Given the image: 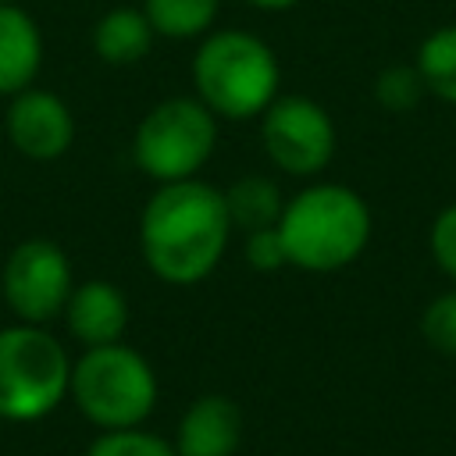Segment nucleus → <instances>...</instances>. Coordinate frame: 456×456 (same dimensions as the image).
Listing matches in <instances>:
<instances>
[{
	"instance_id": "obj_1",
	"label": "nucleus",
	"mask_w": 456,
	"mask_h": 456,
	"mask_svg": "<svg viewBox=\"0 0 456 456\" xmlns=\"http://www.w3.org/2000/svg\"><path fill=\"white\" fill-rule=\"evenodd\" d=\"M232 221L224 192L203 178L167 182L139 214V249L153 278L167 285H200L228 253Z\"/></svg>"
},
{
	"instance_id": "obj_2",
	"label": "nucleus",
	"mask_w": 456,
	"mask_h": 456,
	"mask_svg": "<svg viewBox=\"0 0 456 456\" xmlns=\"http://www.w3.org/2000/svg\"><path fill=\"white\" fill-rule=\"evenodd\" d=\"M278 235L292 267L314 274L342 271L370 242V207L349 185L314 182L285 200Z\"/></svg>"
},
{
	"instance_id": "obj_3",
	"label": "nucleus",
	"mask_w": 456,
	"mask_h": 456,
	"mask_svg": "<svg viewBox=\"0 0 456 456\" xmlns=\"http://www.w3.org/2000/svg\"><path fill=\"white\" fill-rule=\"evenodd\" d=\"M192 96L217 121L260 118L281 86V64L274 50L246 28H210L189 64Z\"/></svg>"
},
{
	"instance_id": "obj_4",
	"label": "nucleus",
	"mask_w": 456,
	"mask_h": 456,
	"mask_svg": "<svg viewBox=\"0 0 456 456\" xmlns=\"http://www.w3.org/2000/svg\"><path fill=\"white\" fill-rule=\"evenodd\" d=\"M157 392L160 388L150 360L125 342L93 346L71 360L68 399L100 431L142 428L157 406Z\"/></svg>"
},
{
	"instance_id": "obj_5",
	"label": "nucleus",
	"mask_w": 456,
	"mask_h": 456,
	"mask_svg": "<svg viewBox=\"0 0 456 456\" xmlns=\"http://www.w3.org/2000/svg\"><path fill=\"white\" fill-rule=\"evenodd\" d=\"M71 360L53 331L39 324L0 328V420L32 424L68 399Z\"/></svg>"
},
{
	"instance_id": "obj_6",
	"label": "nucleus",
	"mask_w": 456,
	"mask_h": 456,
	"mask_svg": "<svg viewBox=\"0 0 456 456\" xmlns=\"http://www.w3.org/2000/svg\"><path fill=\"white\" fill-rule=\"evenodd\" d=\"M217 146V118L196 96H167L142 114L132 135L135 167L157 185L200 178Z\"/></svg>"
},
{
	"instance_id": "obj_7",
	"label": "nucleus",
	"mask_w": 456,
	"mask_h": 456,
	"mask_svg": "<svg viewBox=\"0 0 456 456\" xmlns=\"http://www.w3.org/2000/svg\"><path fill=\"white\" fill-rule=\"evenodd\" d=\"M71 289V260L53 239H21L0 267L4 303L21 324L46 328L50 321H57L64 314Z\"/></svg>"
},
{
	"instance_id": "obj_8",
	"label": "nucleus",
	"mask_w": 456,
	"mask_h": 456,
	"mask_svg": "<svg viewBox=\"0 0 456 456\" xmlns=\"http://www.w3.org/2000/svg\"><path fill=\"white\" fill-rule=\"evenodd\" d=\"M260 142L278 171L292 178H314L335 157V121L317 100L278 93L260 114Z\"/></svg>"
},
{
	"instance_id": "obj_9",
	"label": "nucleus",
	"mask_w": 456,
	"mask_h": 456,
	"mask_svg": "<svg viewBox=\"0 0 456 456\" xmlns=\"http://www.w3.org/2000/svg\"><path fill=\"white\" fill-rule=\"evenodd\" d=\"M4 132H7V142L21 157L46 164V160H57L71 150L75 114L57 93L28 86V89H21L7 100Z\"/></svg>"
},
{
	"instance_id": "obj_10",
	"label": "nucleus",
	"mask_w": 456,
	"mask_h": 456,
	"mask_svg": "<svg viewBox=\"0 0 456 456\" xmlns=\"http://www.w3.org/2000/svg\"><path fill=\"white\" fill-rule=\"evenodd\" d=\"M61 317L68 324V335L82 349L110 346V342H121L128 328V299L114 281L86 278V281H75Z\"/></svg>"
},
{
	"instance_id": "obj_11",
	"label": "nucleus",
	"mask_w": 456,
	"mask_h": 456,
	"mask_svg": "<svg viewBox=\"0 0 456 456\" xmlns=\"http://www.w3.org/2000/svg\"><path fill=\"white\" fill-rule=\"evenodd\" d=\"M239 442H242L239 403L210 392L185 406L171 445L178 456H235Z\"/></svg>"
},
{
	"instance_id": "obj_12",
	"label": "nucleus",
	"mask_w": 456,
	"mask_h": 456,
	"mask_svg": "<svg viewBox=\"0 0 456 456\" xmlns=\"http://www.w3.org/2000/svg\"><path fill=\"white\" fill-rule=\"evenodd\" d=\"M43 68V32L18 4H0V96L28 89Z\"/></svg>"
},
{
	"instance_id": "obj_13",
	"label": "nucleus",
	"mask_w": 456,
	"mask_h": 456,
	"mask_svg": "<svg viewBox=\"0 0 456 456\" xmlns=\"http://www.w3.org/2000/svg\"><path fill=\"white\" fill-rule=\"evenodd\" d=\"M153 28L142 7H110L93 25V53L110 68L139 64L153 46Z\"/></svg>"
},
{
	"instance_id": "obj_14",
	"label": "nucleus",
	"mask_w": 456,
	"mask_h": 456,
	"mask_svg": "<svg viewBox=\"0 0 456 456\" xmlns=\"http://www.w3.org/2000/svg\"><path fill=\"white\" fill-rule=\"evenodd\" d=\"M221 192H224L228 221L242 235L256 232V228H274L281 210H285V196H281L278 182L267 178V175H242Z\"/></svg>"
},
{
	"instance_id": "obj_15",
	"label": "nucleus",
	"mask_w": 456,
	"mask_h": 456,
	"mask_svg": "<svg viewBox=\"0 0 456 456\" xmlns=\"http://www.w3.org/2000/svg\"><path fill=\"white\" fill-rule=\"evenodd\" d=\"M142 14L153 28V36L160 39H203L217 14H221V0H142Z\"/></svg>"
},
{
	"instance_id": "obj_16",
	"label": "nucleus",
	"mask_w": 456,
	"mask_h": 456,
	"mask_svg": "<svg viewBox=\"0 0 456 456\" xmlns=\"http://www.w3.org/2000/svg\"><path fill=\"white\" fill-rule=\"evenodd\" d=\"M413 64L428 93H435L445 103H456V21L428 32Z\"/></svg>"
},
{
	"instance_id": "obj_17",
	"label": "nucleus",
	"mask_w": 456,
	"mask_h": 456,
	"mask_svg": "<svg viewBox=\"0 0 456 456\" xmlns=\"http://www.w3.org/2000/svg\"><path fill=\"white\" fill-rule=\"evenodd\" d=\"M86 456H178L175 445L146 428H121V431H100Z\"/></svg>"
},
{
	"instance_id": "obj_18",
	"label": "nucleus",
	"mask_w": 456,
	"mask_h": 456,
	"mask_svg": "<svg viewBox=\"0 0 456 456\" xmlns=\"http://www.w3.org/2000/svg\"><path fill=\"white\" fill-rule=\"evenodd\" d=\"M424 78L417 71V64H392L374 78V100L378 107H385L388 114H406L420 103L424 96Z\"/></svg>"
},
{
	"instance_id": "obj_19",
	"label": "nucleus",
	"mask_w": 456,
	"mask_h": 456,
	"mask_svg": "<svg viewBox=\"0 0 456 456\" xmlns=\"http://www.w3.org/2000/svg\"><path fill=\"white\" fill-rule=\"evenodd\" d=\"M420 335L424 342L442 353V356H456V289L435 296L424 314H420Z\"/></svg>"
},
{
	"instance_id": "obj_20",
	"label": "nucleus",
	"mask_w": 456,
	"mask_h": 456,
	"mask_svg": "<svg viewBox=\"0 0 456 456\" xmlns=\"http://www.w3.org/2000/svg\"><path fill=\"white\" fill-rule=\"evenodd\" d=\"M428 246H431L438 271L456 285V203H449L435 214L431 232H428Z\"/></svg>"
},
{
	"instance_id": "obj_21",
	"label": "nucleus",
	"mask_w": 456,
	"mask_h": 456,
	"mask_svg": "<svg viewBox=\"0 0 456 456\" xmlns=\"http://www.w3.org/2000/svg\"><path fill=\"white\" fill-rule=\"evenodd\" d=\"M242 256H246V264H249L253 271H281V267H289L285 246H281V235H278V224H274V228L246 232Z\"/></svg>"
},
{
	"instance_id": "obj_22",
	"label": "nucleus",
	"mask_w": 456,
	"mask_h": 456,
	"mask_svg": "<svg viewBox=\"0 0 456 456\" xmlns=\"http://www.w3.org/2000/svg\"><path fill=\"white\" fill-rule=\"evenodd\" d=\"M249 7H256V11H271V14H278V11H292L299 0H246Z\"/></svg>"
},
{
	"instance_id": "obj_23",
	"label": "nucleus",
	"mask_w": 456,
	"mask_h": 456,
	"mask_svg": "<svg viewBox=\"0 0 456 456\" xmlns=\"http://www.w3.org/2000/svg\"><path fill=\"white\" fill-rule=\"evenodd\" d=\"M0 4H18V0H0Z\"/></svg>"
}]
</instances>
